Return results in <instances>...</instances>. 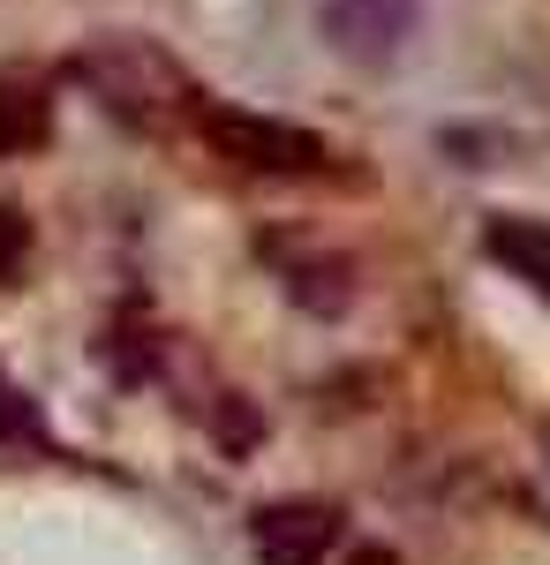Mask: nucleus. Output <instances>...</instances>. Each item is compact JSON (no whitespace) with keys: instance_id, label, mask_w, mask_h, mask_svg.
<instances>
[{"instance_id":"nucleus-1","label":"nucleus","mask_w":550,"mask_h":565,"mask_svg":"<svg viewBox=\"0 0 550 565\" xmlns=\"http://www.w3.org/2000/svg\"><path fill=\"white\" fill-rule=\"evenodd\" d=\"M76 84L128 129H167L197 106V84L173 68L151 39H106L76 61Z\"/></svg>"},{"instance_id":"nucleus-3","label":"nucleus","mask_w":550,"mask_h":565,"mask_svg":"<svg viewBox=\"0 0 550 565\" xmlns=\"http://www.w3.org/2000/svg\"><path fill=\"white\" fill-rule=\"evenodd\" d=\"M256 565H325L339 543V513L317 498H287V505H264L250 521Z\"/></svg>"},{"instance_id":"nucleus-2","label":"nucleus","mask_w":550,"mask_h":565,"mask_svg":"<svg viewBox=\"0 0 550 565\" xmlns=\"http://www.w3.org/2000/svg\"><path fill=\"white\" fill-rule=\"evenodd\" d=\"M204 136L234 167L256 174H317L325 167V136L295 129V121H264V114H204Z\"/></svg>"},{"instance_id":"nucleus-4","label":"nucleus","mask_w":550,"mask_h":565,"mask_svg":"<svg viewBox=\"0 0 550 565\" xmlns=\"http://www.w3.org/2000/svg\"><path fill=\"white\" fill-rule=\"evenodd\" d=\"M415 31V0H325V39L332 53L362 61V68H384Z\"/></svg>"},{"instance_id":"nucleus-6","label":"nucleus","mask_w":550,"mask_h":565,"mask_svg":"<svg viewBox=\"0 0 550 565\" xmlns=\"http://www.w3.org/2000/svg\"><path fill=\"white\" fill-rule=\"evenodd\" d=\"M45 143V98L31 90L0 84V159H15V151H39Z\"/></svg>"},{"instance_id":"nucleus-5","label":"nucleus","mask_w":550,"mask_h":565,"mask_svg":"<svg viewBox=\"0 0 550 565\" xmlns=\"http://www.w3.org/2000/svg\"><path fill=\"white\" fill-rule=\"evenodd\" d=\"M483 249H490V264H506L520 287H536L550 302V218H520V212L490 218L483 226Z\"/></svg>"},{"instance_id":"nucleus-7","label":"nucleus","mask_w":550,"mask_h":565,"mask_svg":"<svg viewBox=\"0 0 550 565\" xmlns=\"http://www.w3.org/2000/svg\"><path fill=\"white\" fill-rule=\"evenodd\" d=\"M23 257H31V218L0 204V279H15V271H23Z\"/></svg>"}]
</instances>
